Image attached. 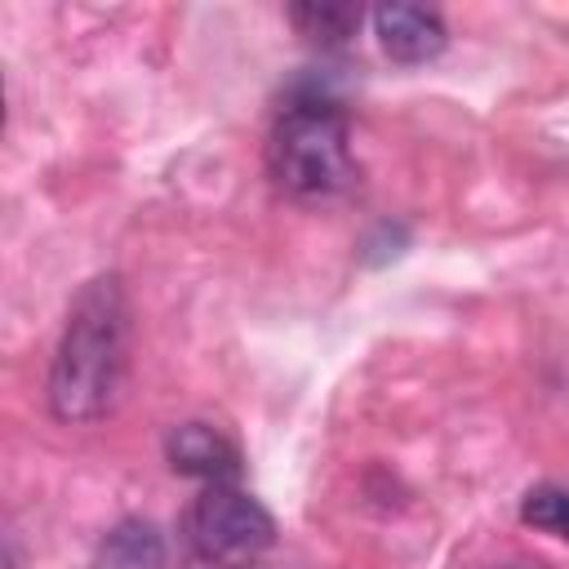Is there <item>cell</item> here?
<instances>
[{
	"mask_svg": "<svg viewBox=\"0 0 569 569\" xmlns=\"http://www.w3.org/2000/svg\"><path fill=\"white\" fill-rule=\"evenodd\" d=\"M267 173L280 191L316 200L351 187V129L329 93H298L280 107L267 133Z\"/></svg>",
	"mask_w": 569,
	"mask_h": 569,
	"instance_id": "7a4b0ae2",
	"label": "cell"
},
{
	"mask_svg": "<svg viewBox=\"0 0 569 569\" xmlns=\"http://www.w3.org/2000/svg\"><path fill=\"white\" fill-rule=\"evenodd\" d=\"M164 458L173 471L204 485H231L240 476V449L209 422H178L164 436Z\"/></svg>",
	"mask_w": 569,
	"mask_h": 569,
	"instance_id": "5b68a950",
	"label": "cell"
},
{
	"mask_svg": "<svg viewBox=\"0 0 569 569\" xmlns=\"http://www.w3.org/2000/svg\"><path fill=\"white\" fill-rule=\"evenodd\" d=\"M187 569H236V565H231V560H204V556H200V560H191Z\"/></svg>",
	"mask_w": 569,
	"mask_h": 569,
	"instance_id": "9c48e42d",
	"label": "cell"
},
{
	"mask_svg": "<svg viewBox=\"0 0 569 569\" xmlns=\"http://www.w3.org/2000/svg\"><path fill=\"white\" fill-rule=\"evenodd\" d=\"M289 18L298 22L302 36L325 40V44H342L360 27V9H351V4H298Z\"/></svg>",
	"mask_w": 569,
	"mask_h": 569,
	"instance_id": "52a82bcc",
	"label": "cell"
},
{
	"mask_svg": "<svg viewBox=\"0 0 569 569\" xmlns=\"http://www.w3.org/2000/svg\"><path fill=\"white\" fill-rule=\"evenodd\" d=\"M520 520L533 525V529H542V533L569 538V489H560V485H533L520 498Z\"/></svg>",
	"mask_w": 569,
	"mask_h": 569,
	"instance_id": "ba28073f",
	"label": "cell"
},
{
	"mask_svg": "<svg viewBox=\"0 0 569 569\" xmlns=\"http://www.w3.org/2000/svg\"><path fill=\"white\" fill-rule=\"evenodd\" d=\"M93 569H164V542L147 520H120L93 556Z\"/></svg>",
	"mask_w": 569,
	"mask_h": 569,
	"instance_id": "8992f818",
	"label": "cell"
},
{
	"mask_svg": "<svg viewBox=\"0 0 569 569\" xmlns=\"http://www.w3.org/2000/svg\"><path fill=\"white\" fill-rule=\"evenodd\" d=\"M187 533L204 560H244L276 542V520L253 493L236 485H204L187 511Z\"/></svg>",
	"mask_w": 569,
	"mask_h": 569,
	"instance_id": "3957f363",
	"label": "cell"
},
{
	"mask_svg": "<svg viewBox=\"0 0 569 569\" xmlns=\"http://www.w3.org/2000/svg\"><path fill=\"white\" fill-rule=\"evenodd\" d=\"M373 31H378L382 53L405 67L431 62L449 44L440 13L427 4H382V9H373Z\"/></svg>",
	"mask_w": 569,
	"mask_h": 569,
	"instance_id": "277c9868",
	"label": "cell"
},
{
	"mask_svg": "<svg viewBox=\"0 0 569 569\" xmlns=\"http://www.w3.org/2000/svg\"><path fill=\"white\" fill-rule=\"evenodd\" d=\"M493 569H547V565H538V560H507V565H493Z\"/></svg>",
	"mask_w": 569,
	"mask_h": 569,
	"instance_id": "30bf717a",
	"label": "cell"
},
{
	"mask_svg": "<svg viewBox=\"0 0 569 569\" xmlns=\"http://www.w3.org/2000/svg\"><path fill=\"white\" fill-rule=\"evenodd\" d=\"M129 369V302L120 276L89 280L62 325L49 365V409L67 427L98 422L116 409Z\"/></svg>",
	"mask_w": 569,
	"mask_h": 569,
	"instance_id": "6da1fadb",
	"label": "cell"
}]
</instances>
